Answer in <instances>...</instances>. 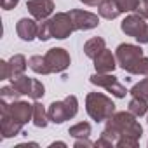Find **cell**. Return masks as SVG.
I'll return each instance as SVG.
<instances>
[{
    "mask_svg": "<svg viewBox=\"0 0 148 148\" xmlns=\"http://www.w3.org/2000/svg\"><path fill=\"white\" fill-rule=\"evenodd\" d=\"M146 122H148V119H146Z\"/></svg>",
    "mask_w": 148,
    "mask_h": 148,
    "instance_id": "cell-36",
    "label": "cell"
},
{
    "mask_svg": "<svg viewBox=\"0 0 148 148\" xmlns=\"http://www.w3.org/2000/svg\"><path fill=\"white\" fill-rule=\"evenodd\" d=\"M49 21H51L52 38L64 40L75 32V25H73V19H71L70 12H56L52 18H49Z\"/></svg>",
    "mask_w": 148,
    "mask_h": 148,
    "instance_id": "cell-8",
    "label": "cell"
},
{
    "mask_svg": "<svg viewBox=\"0 0 148 148\" xmlns=\"http://www.w3.org/2000/svg\"><path fill=\"white\" fill-rule=\"evenodd\" d=\"M32 122H33L35 127H40V129L47 127V124L51 122V120H49V115H47V110H45L44 105L38 103V101L33 103V119H32Z\"/></svg>",
    "mask_w": 148,
    "mask_h": 148,
    "instance_id": "cell-19",
    "label": "cell"
},
{
    "mask_svg": "<svg viewBox=\"0 0 148 148\" xmlns=\"http://www.w3.org/2000/svg\"><path fill=\"white\" fill-rule=\"evenodd\" d=\"M38 40L45 42L49 38H52V32H51V21L49 19H44V21H38V35H37Z\"/></svg>",
    "mask_w": 148,
    "mask_h": 148,
    "instance_id": "cell-24",
    "label": "cell"
},
{
    "mask_svg": "<svg viewBox=\"0 0 148 148\" xmlns=\"http://www.w3.org/2000/svg\"><path fill=\"white\" fill-rule=\"evenodd\" d=\"M25 125H21L19 122H16L5 110L0 108V131H2V138L7 139V138H14L18 134H21Z\"/></svg>",
    "mask_w": 148,
    "mask_h": 148,
    "instance_id": "cell-14",
    "label": "cell"
},
{
    "mask_svg": "<svg viewBox=\"0 0 148 148\" xmlns=\"http://www.w3.org/2000/svg\"><path fill=\"white\" fill-rule=\"evenodd\" d=\"M89 80H91V84H94V86H98V87H103L105 91H108V92H112L115 98H125V94H129V91L119 82V79L113 75V73H94V75H91L89 77Z\"/></svg>",
    "mask_w": 148,
    "mask_h": 148,
    "instance_id": "cell-7",
    "label": "cell"
},
{
    "mask_svg": "<svg viewBox=\"0 0 148 148\" xmlns=\"http://www.w3.org/2000/svg\"><path fill=\"white\" fill-rule=\"evenodd\" d=\"M25 146H38L37 143H23V145H18L16 148H25Z\"/></svg>",
    "mask_w": 148,
    "mask_h": 148,
    "instance_id": "cell-35",
    "label": "cell"
},
{
    "mask_svg": "<svg viewBox=\"0 0 148 148\" xmlns=\"http://www.w3.org/2000/svg\"><path fill=\"white\" fill-rule=\"evenodd\" d=\"M80 2L84 4V5H89V7H94V5H98L101 0H80Z\"/></svg>",
    "mask_w": 148,
    "mask_h": 148,
    "instance_id": "cell-33",
    "label": "cell"
},
{
    "mask_svg": "<svg viewBox=\"0 0 148 148\" xmlns=\"http://www.w3.org/2000/svg\"><path fill=\"white\" fill-rule=\"evenodd\" d=\"M56 146H63V148H64V146H66V143L58 141V143H51V145H49V148H56Z\"/></svg>",
    "mask_w": 148,
    "mask_h": 148,
    "instance_id": "cell-34",
    "label": "cell"
},
{
    "mask_svg": "<svg viewBox=\"0 0 148 148\" xmlns=\"http://www.w3.org/2000/svg\"><path fill=\"white\" fill-rule=\"evenodd\" d=\"M9 66H11V79L12 77H19L26 71V68L30 66L26 58L23 54H14L11 59H9Z\"/></svg>",
    "mask_w": 148,
    "mask_h": 148,
    "instance_id": "cell-18",
    "label": "cell"
},
{
    "mask_svg": "<svg viewBox=\"0 0 148 148\" xmlns=\"http://www.w3.org/2000/svg\"><path fill=\"white\" fill-rule=\"evenodd\" d=\"M86 112L94 122H106L115 113V103L103 92H89L86 96Z\"/></svg>",
    "mask_w": 148,
    "mask_h": 148,
    "instance_id": "cell-3",
    "label": "cell"
},
{
    "mask_svg": "<svg viewBox=\"0 0 148 148\" xmlns=\"http://www.w3.org/2000/svg\"><path fill=\"white\" fill-rule=\"evenodd\" d=\"M18 4H19V0H2V9L11 11V9H14Z\"/></svg>",
    "mask_w": 148,
    "mask_h": 148,
    "instance_id": "cell-32",
    "label": "cell"
},
{
    "mask_svg": "<svg viewBox=\"0 0 148 148\" xmlns=\"http://www.w3.org/2000/svg\"><path fill=\"white\" fill-rule=\"evenodd\" d=\"M32 84H33V79L32 77H26L25 73L19 77H12L11 79V86L21 94V96H30L32 92Z\"/></svg>",
    "mask_w": 148,
    "mask_h": 148,
    "instance_id": "cell-17",
    "label": "cell"
},
{
    "mask_svg": "<svg viewBox=\"0 0 148 148\" xmlns=\"http://www.w3.org/2000/svg\"><path fill=\"white\" fill-rule=\"evenodd\" d=\"M120 30L127 35L136 38L138 44H148V23H145V18L139 14H129L120 23Z\"/></svg>",
    "mask_w": 148,
    "mask_h": 148,
    "instance_id": "cell-5",
    "label": "cell"
},
{
    "mask_svg": "<svg viewBox=\"0 0 148 148\" xmlns=\"http://www.w3.org/2000/svg\"><path fill=\"white\" fill-rule=\"evenodd\" d=\"M73 146L75 148H91V146H94V143L89 138H79V139H75Z\"/></svg>",
    "mask_w": 148,
    "mask_h": 148,
    "instance_id": "cell-31",
    "label": "cell"
},
{
    "mask_svg": "<svg viewBox=\"0 0 148 148\" xmlns=\"http://www.w3.org/2000/svg\"><path fill=\"white\" fill-rule=\"evenodd\" d=\"M44 58H45V63H47V68H49L51 73H63L70 66V63H71L68 51L63 49V47H52V49H49L44 54Z\"/></svg>",
    "mask_w": 148,
    "mask_h": 148,
    "instance_id": "cell-9",
    "label": "cell"
},
{
    "mask_svg": "<svg viewBox=\"0 0 148 148\" xmlns=\"http://www.w3.org/2000/svg\"><path fill=\"white\" fill-rule=\"evenodd\" d=\"M0 108L5 110L21 125H26L33 119V105H30L28 101H19V99L5 101V99H0Z\"/></svg>",
    "mask_w": 148,
    "mask_h": 148,
    "instance_id": "cell-6",
    "label": "cell"
},
{
    "mask_svg": "<svg viewBox=\"0 0 148 148\" xmlns=\"http://www.w3.org/2000/svg\"><path fill=\"white\" fill-rule=\"evenodd\" d=\"M115 146L117 148H138L139 146V139H136V138H120V139H117V143H115Z\"/></svg>",
    "mask_w": 148,
    "mask_h": 148,
    "instance_id": "cell-28",
    "label": "cell"
},
{
    "mask_svg": "<svg viewBox=\"0 0 148 148\" xmlns=\"http://www.w3.org/2000/svg\"><path fill=\"white\" fill-rule=\"evenodd\" d=\"M131 96H138V98H143L148 101V77H145L143 80H139L138 84L132 86V89L129 91Z\"/></svg>",
    "mask_w": 148,
    "mask_h": 148,
    "instance_id": "cell-23",
    "label": "cell"
},
{
    "mask_svg": "<svg viewBox=\"0 0 148 148\" xmlns=\"http://www.w3.org/2000/svg\"><path fill=\"white\" fill-rule=\"evenodd\" d=\"M0 80H11V66L9 61H0Z\"/></svg>",
    "mask_w": 148,
    "mask_h": 148,
    "instance_id": "cell-29",
    "label": "cell"
},
{
    "mask_svg": "<svg viewBox=\"0 0 148 148\" xmlns=\"http://www.w3.org/2000/svg\"><path fill=\"white\" fill-rule=\"evenodd\" d=\"M28 64H30V70L35 71L37 75H49V73H51L44 56H32L28 59Z\"/></svg>",
    "mask_w": 148,
    "mask_h": 148,
    "instance_id": "cell-21",
    "label": "cell"
},
{
    "mask_svg": "<svg viewBox=\"0 0 148 148\" xmlns=\"http://www.w3.org/2000/svg\"><path fill=\"white\" fill-rule=\"evenodd\" d=\"M21 94L12 87V86H4L0 89V99H5V101H16Z\"/></svg>",
    "mask_w": 148,
    "mask_h": 148,
    "instance_id": "cell-27",
    "label": "cell"
},
{
    "mask_svg": "<svg viewBox=\"0 0 148 148\" xmlns=\"http://www.w3.org/2000/svg\"><path fill=\"white\" fill-rule=\"evenodd\" d=\"M106 139H110L113 145L120 138H136L141 139L143 136V127L138 122V117L132 115L129 110L127 112H115L105 124V129L101 132Z\"/></svg>",
    "mask_w": 148,
    "mask_h": 148,
    "instance_id": "cell-1",
    "label": "cell"
},
{
    "mask_svg": "<svg viewBox=\"0 0 148 148\" xmlns=\"http://www.w3.org/2000/svg\"><path fill=\"white\" fill-rule=\"evenodd\" d=\"M117 4V7L120 9V12H134L139 0H113Z\"/></svg>",
    "mask_w": 148,
    "mask_h": 148,
    "instance_id": "cell-26",
    "label": "cell"
},
{
    "mask_svg": "<svg viewBox=\"0 0 148 148\" xmlns=\"http://www.w3.org/2000/svg\"><path fill=\"white\" fill-rule=\"evenodd\" d=\"M98 14L105 19H117L122 12L113 0H101L98 4Z\"/></svg>",
    "mask_w": 148,
    "mask_h": 148,
    "instance_id": "cell-15",
    "label": "cell"
},
{
    "mask_svg": "<svg viewBox=\"0 0 148 148\" xmlns=\"http://www.w3.org/2000/svg\"><path fill=\"white\" fill-rule=\"evenodd\" d=\"M70 16L73 19L75 30H80V32L94 30L99 25V16L98 14H92L89 11H84V9H71L70 11Z\"/></svg>",
    "mask_w": 148,
    "mask_h": 148,
    "instance_id": "cell-10",
    "label": "cell"
},
{
    "mask_svg": "<svg viewBox=\"0 0 148 148\" xmlns=\"http://www.w3.org/2000/svg\"><path fill=\"white\" fill-rule=\"evenodd\" d=\"M77 113H79V99L73 94L66 96L63 101H52L47 108V115L52 124H63L73 119Z\"/></svg>",
    "mask_w": 148,
    "mask_h": 148,
    "instance_id": "cell-4",
    "label": "cell"
},
{
    "mask_svg": "<svg viewBox=\"0 0 148 148\" xmlns=\"http://www.w3.org/2000/svg\"><path fill=\"white\" fill-rule=\"evenodd\" d=\"M127 110H129L132 115H136V117L139 119V117H143V115L148 113V101L143 99V98L132 96L131 101H129V105H127Z\"/></svg>",
    "mask_w": 148,
    "mask_h": 148,
    "instance_id": "cell-20",
    "label": "cell"
},
{
    "mask_svg": "<svg viewBox=\"0 0 148 148\" xmlns=\"http://www.w3.org/2000/svg\"><path fill=\"white\" fill-rule=\"evenodd\" d=\"M115 58L119 66L129 75L148 77V58L145 56L141 44H120L115 49Z\"/></svg>",
    "mask_w": 148,
    "mask_h": 148,
    "instance_id": "cell-2",
    "label": "cell"
},
{
    "mask_svg": "<svg viewBox=\"0 0 148 148\" xmlns=\"http://www.w3.org/2000/svg\"><path fill=\"white\" fill-rule=\"evenodd\" d=\"M26 9L32 14V18H35L37 21H44V19H49L52 16L54 2L52 0H28Z\"/></svg>",
    "mask_w": 148,
    "mask_h": 148,
    "instance_id": "cell-11",
    "label": "cell"
},
{
    "mask_svg": "<svg viewBox=\"0 0 148 148\" xmlns=\"http://www.w3.org/2000/svg\"><path fill=\"white\" fill-rule=\"evenodd\" d=\"M91 132H92V127H91L89 122H79V124L71 125L68 129V134L71 138H75V139H79V138H89Z\"/></svg>",
    "mask_w": 148,
    "mask_h": 148,
    "instance_id": "cell-22",
    "label": "cell"
},
{
    "mask_svg": "<svg viewBox=\"0 0 148 148\" xmlns=\"http://www.w3.org/2000/svg\"><path fill=\"white\" fill-rule=\"evenodd\" d=\"M16 33L21 40L32 42L38 35V21L35 18H21L16 23Z\"/></svg>",
    "mask_w": 148,
    "mask_h": 148,
    "instance_id": "cell-12",
    "label": "cell"
},
{
    "mask_svg": "<svg viewBox=\"0 0 148 148\" xmlns=\"http://www.w3.org/2000/svg\"><path fill=\"white\" fill-rule=\"evenodd\" d=\"M92 61H94V68L98 73H112L119 66L117 58L110 49H103Z\"/></svg>",
    "mask_w": 148,
    "mask_h": 148,
    "instance_id": "cell-13",
    "label": "cell"
},
{
    "mask_svg": "<svg viewBox=\"0 0 148 148\" xmlns=\"http://www.w3.org/2000/svg\"><path fill=\"white\" fill-rule=\"evenodd\" d=\"M44 94H45V87H44V84H42L38 79H33L30 98H32V99H35V101H38V99H42V98H44Z\"/></svg>",
    "mask_w": 148,
    "mask_h": 148,
    "instance_id": "cell-25",
    "label": "cell"
},
{
    "mask_svg": "<svg viewBox=\"0 0 148 148\" xmlns=\"http://www.w3.org/2000/svg\"><path fill=\"white\" fill-rule=\"evenodd\" d=\"M134 12L139 14L141 18L148 19V0H139V4H138V7H136Z\"/></svg>",
    "mask_w": 148,
    "mask_h": 148,
    "instance_id": "cell-30",
    "label": "cell"
},
{
    "mask_svg": "<svg viewBox=\"0 0 148 148\" xmlns=\"http://www.w3.org/2000/svg\"><path fill=\"white\" fill-rule=\"evenodd\" d=\"M103 49H106V42H105V38H101V37H92V38H89V40L84 44V54H86L87 58H91V59H94Z\"/></svg>",
    "mask_w": 148,
    "mask_h": 148,
    "instance_id": "cell-16",
    "label": "cell"
}]
</instances>
